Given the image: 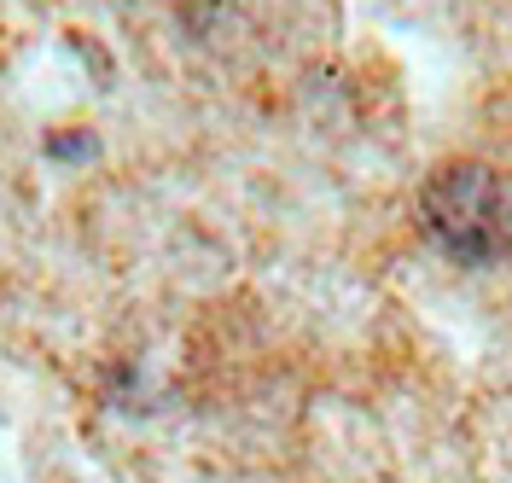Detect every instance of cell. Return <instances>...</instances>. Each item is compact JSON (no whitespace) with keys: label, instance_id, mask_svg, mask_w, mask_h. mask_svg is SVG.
Here are the masks:
<instances>
[{"label":"cell","instance_id":"cell-1","mask_svg":"<svg viewBox=\"0 0 512 483\" xmlns=\"http://www.w3.org/2000/svg\"><path fill=\"white\" fill-rule=\"evenodd\" d=\"M419 222L454 262L483 268L512 257V193L489 163H443L419 193Z\"/></svg>","mask_w":512,"mask_h":483}]
</instances>
